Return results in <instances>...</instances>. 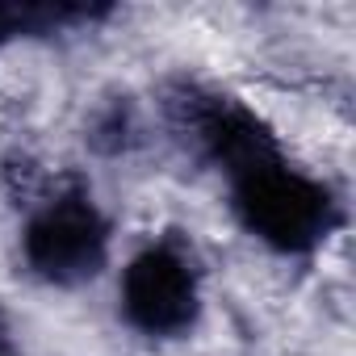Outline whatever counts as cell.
I'll use <instances>...</instances> for the list:
<instances>
[{"label":"cell","mask_w":356,"mask_h":356,"mask_svg":"<svg viewBox=\"0 0 356 356\" xmlns=\"http://www.w3.org/2000/svg\"><path fill=\"white\" fill-rule=\"evenodd\" d=\"M231 181V206L243 222V231L273 252L302 256L314 252L339 222V206L331 189L302 168H293L281 147H268L239 168L227 172Z\"/></svg>","instance_id":"6da1fadb"},{"label":"cell","mask_w":356,"mask_h":356,"mask_svg":"<svg viewBox=\"0 0 356 356\" xmlns=\"http://www.w3.org/2000/svg\"><path fill=\"white\" fill-rule=\"evenodd\" d=\"M22 256L34 277L51 285H80L105 268L109 222L88 193H59L30 218Z\"/></svg>","instance_id":"7a4b0ae2"},{"label":"cell","mask_w":356,"mask_h":356,"mask_svg":"<svg viewBox=\"0 0 356 356\" xmlns=\"http://www.w3.org/2000/svg\"><path fill=\"white\" fill-rule=\"evenodd\" d=\"M197 310H202L197 268L181 248L155 243L126 264L122 314L134 331L151 339H176L197 323Z\"/></svg>","instance_id":"3957f363"},{"label":"cell","mask_w":356,"mask_h":356,"mask_svg":"<svg viewBox=\"0 0 356 356\" xmlns=\"http://www.w3.org/2000/svg\"><path fill=\"white\" fill-rule=\"evenodd\" d=\"M13 34H22V5H9V9H0V47H5Z\"/></svg>","instance_id":"277c9868"},{"label":"cell","mask_w":356,"mask_h":356,"mask_svg":"<svg viewBox=\"0 0 356 356\" xmlns=\"http://www.w3.org/2000/svg\"><path fill=\"white\" fill-rule=\"evenodd\" d=\"M0 356H17V348H13V335L0 327Z\"/></svg>","instance_id":"5b68a950"}]
</instances>
